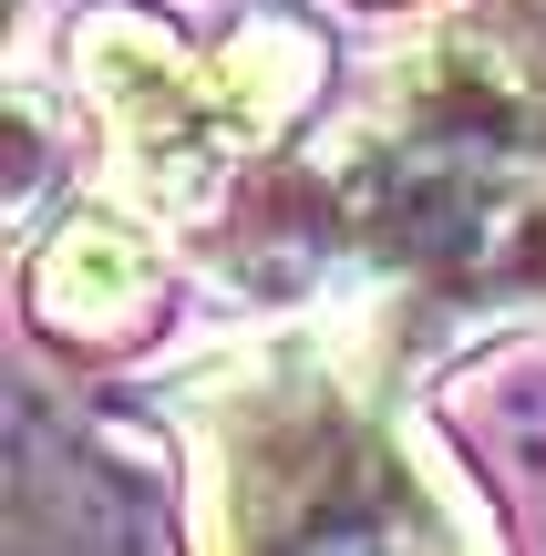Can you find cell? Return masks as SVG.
<instances>
[{"instance_id":"cell-1","label":"cell","mask_w":546,"mask_h":556,"mask_svg":"<svg viewBox=\"0 0 546 556\" xmlns=\"http://www.w3.org/2000/svg\"><path fill=\"white\" fill-rule=\"evenodd\" d=\"M206 556H474L423 464L320 361L238 371L206 413Z\"/></svg>"}]
</instances>
